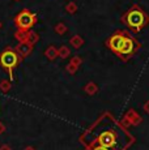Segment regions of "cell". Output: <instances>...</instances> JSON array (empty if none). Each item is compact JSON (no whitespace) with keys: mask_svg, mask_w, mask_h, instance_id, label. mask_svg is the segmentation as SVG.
<instances>
[{"mask_svg":"<svg viewBox=\"0 0 149 150\" xmlns=\"http://www.w3.org/2000/svg\"><path fill=\"white\" fill-rule=\"evenodd\" d=\"M122 22H124L126 26L133 33H139L149 24L148 14L140 8L139 5L133 4L122 17Z\"/></svg>","mask_w":149,"mask_h":150,"instance_id":"obj_1","label":"cell"},{"mask_svg":"<svg viewBox=\"0 0 149 150\" xmlns=\"http://www.w3.org/2000/svg\"><path fill=\"white\" fill-rule=\"evenodd\" d=\"M20 63V56L12 48H5L0 54V65L9 73L11 80H13V71L18 65Z\"/></svg>","mask_w":149,"mask_h":150,"instance_id":"obj_2","label":"cell"},{"mask_svg":"<svg viewBox=\"0 0 149 150\" xmlns=\"http://www.w3.org/2000/svg\"><path fill=\"white\" fill-rule=\"evenodd\" d=\"M139 47H140V45L136 42V39L127 33L126 34L124 42H123V45H122V48H120V51H119L118 57L119 59H122L123 62H127V60L130 59L135 52H136V50Z\"/></svg>","mask_w":149,"mask_h":150,"instance_id":"obj_3","label":"cell"},{"mask_svg":"<svg viewBox=\"0 0 149 150\" xmlns=\"http://www.w3.org/2000/svg\"><path fill=\"white\" fill-rule=\"evenodd\" d=\"M35 21H37V16L28 9H24L22 12H20L15 18L17 28L21 29V30H29L35 24Z\"/></svg>","mask_w":149,"mask_h":150,"instance_id":"obj_4","label":"cell"},{"mask_svg":"<svg viewBox=\"0 0 149 150\" xmlns=\"http://www.w3.org/2000/svg\"><path fill=\"white\" fill-rule=\"evenodd\" d=\"M126 34H127V31H123V30L122 31H116V33H114L113 35L106 41V46H107V47L110 48V50L113 51L116 56L119 55V51H120V48H122L123 42H124Z\"/></svg>","mask_w":149,"mask_h":150,"instance_id":"obj_5","label":"cell"},{"mask_svg":"<svg viewBox=\"0 0 149 150\" xmlns=\"http://www.w3.org/2000/svg\"><path fill=\"white\" fill-rule=\"evenodd\" d=\"M118 144V136L114 131H104L98 136V145L110 150L111 148H115Z\"/></svg>","mask_w":149,"mask_h":150,"instance_id":"obj_6","label":"cell"},{"mask_svg":"<svg viewBox=\"0 0 149 150\" xmlns=\"http://www.w3.org/2000/svg\"><path fill=\"white\" fill-rule=\"evenodd\" d=\"M124 117L128 120V122H130L131 125H139V124L143 122L141 116H140V115L137 114L135 110H128V111L126 112Z\"/></svg>","mask_w":149,"mask_h":150,"instance_id":"obj_7","label":"cell"},{"mask_svg":"<svg viewBox=\"0 0 149 150\" xmlns=\"http://www.w3.org/2000/svg\"><path fill=\"white\" fill-rule=\"evenodd\" d=\"M85 93L88 94V96H94V94L98 91V86L96 85L94 82H88L87 85H85Z\"/></svg>","mask_w":149,"mask_h":150,"instance_id":"obj_8","label":"cell"},{"mask_svg":"<svg viewBox=\"0 0 149 150\" xmlns=\"http://www.w3.org/2000/svg\"><path fill=\"white\" fill-rule=\"evenodd\" d=\"M71 45H72L74 48H80L82 45H84V39H82L80 35H74L73 38L71 39Z\"/></svg>","mask_w":149,"mask_h":150,"instance_id":"obj_9","label":"cell"},{"mask_svg":"<svg viewBox=\"0 0 149 150\" xmlns=\"http://www.w3.org/2000/svg\"><path fill=\"white\" fill-rule=\"evenodd\" d=\"M58 55V52H56V50H55V47H48V51H47V56L50 57V60H54L55 59V56Z\"/></svg>","mask_w":149,"mask_h":150,"instance_id":"obj_10","label":"cell"},{"mask_svg":"<svg viewBox=\"0 0 149 150\" xmlns=\"http://www.w3.org/2000/svg\"><path fill=\"white\" fill-rule=\"evenodd\" d=\"M59 55L63 57V59H65V57L70 55V50H68L65 46H63V47H60V51H59Z\"/></svg>","mask_w":149,"mask_h":150,"instance_id":"obj_11","label":"cell"},{"mask_svg":"<svg viewBox=\"0 0 149 150\" xmlns=\"http://www.w3.org/2000/svg\"><path fill=\"white\" fill-rule=\"evenodd\" d=\"M67 11L70 13H74L77 11V5L74 4V3H70V4L67 5Z\"/></svg>","mask_w":149,"mask_h":150,"instance_id":"obj_12","label":"cell"},{"mask_svg":"<svg viewBox=\"0 0 149 150\" xmlns=\"http://www.w3.org/2000/svg\"><path fill=\"white\" fill-rule=\"evenodd\" d=\"M71 63H72V64H73V65H76V67H77V68H79V67H80V65H81L82 60H81V57H79V56H74V57H73V59H72V62H71Z\"/></svg>","mask_w":149,"mask_h":150,"instance_id":"obj_13","label":"cell"},{"mask_svg":"<svg viewBox=\"0 0 149 150\" xmlns=\"http://www.w3.org/2000/svg\"><path fill=\"white\" fill-rule=\"evenodd\" d=\"M56 31L60 33V34H63V33H65V31H67V28H65L63 24H59L58 26H56Z\"/></svg>","mask_w":149,"mask_h":150,"instance_id":"obj_14","label":"cell"},{"mask_svg":"<svg viewBox=\"0 0 149 150\" xmlns=\"http://www.w3.org/2000/svg\"><path fill=\"white\" fill-rule=\"evenodd\" d=\"M67 69H68V72H70V73H74V72H76V69H77V67H76V65H73L72 64V63H70V64H68L67 65Z\"/></svg>","mask_w":149,"mask_h":150,"instance_id":"obj_15","label":"cell"},{"mask_svg":"<svg viewBox=\"0 0 149 150\" xmlns=\"http://www.w3.org/2000/svg\"><path fill=\"white\" fill-rule=\"evenodd\" d=\"M120 124H122L123 127H131V124H130V122H128L126 117H123L122 119V122H120Z\"/></svg>","mask_w":149,"mask_h":150,"instance_id":"obj_16","label":"cell"},{"mask_svg":"<svg viewBox=\"0 0 149 150\" xmlns=\"http://www.w3.org/2000/svg\"><path fill=\"white\" fill-rule=\"evenodd\" d=\"M143 110H144L147 114H149V100H147V102L144 103V106H143Z\"/></svg>","mask_w":149,"mask_h":150,"instance_id":"obj_17","label":"cell"},{"mask_svg":"<svg viewBox=\"0 0 149 150\" xmlns=\"http://www.w3.org/2000/svg\"><path fill=\"white\" fill-rule=\"evenodd\" d=\"M93 150H109V149L104 148V146H99V145H97L96 148H93Z\"/></svg>","mask_w":149,"mask_h":150,"instance_id":"obj_18","label":"cell"},{"mask_svg":"<svg viewBox=\"0 0 149 150\" xmlns=\"http://www.w3.org/2000/svg\"><path fill=\"white\" fill-rule=\"evenodd\" d=\"M0 150H11V148H8V146H3V148H0Z\"/></svg>","mask_w":149,"mask_h":150,"instance_id":"obj_19","label":"cell"},{"mask_svg":"<svg viewBox=\"0 0 149 150\" xmlns=\"http://www.w3.org/2000/svg\"><path fill=\"white\" fill-rule=\"evenodd\" d=\"M3 131H4V127H3L1 124H0V133H3Z\"/></svg>","mask_w":149,"mask_h":150,"instance_id":"obj_20","label":"cell"},{"mask_svg":"<svg viewBox=\"0 0 149 150\" xmlns=\"http://www.w3.org/2000/svg\"><path fill=\"white\" fill-rule=\"evenodd\" d=\"M24 150H34L33 148H26V149H24Z\"/></svg>","mask_w":149,"mask_h":150,"instance_id":"obj_21","label":"cell"}]
</instances>
